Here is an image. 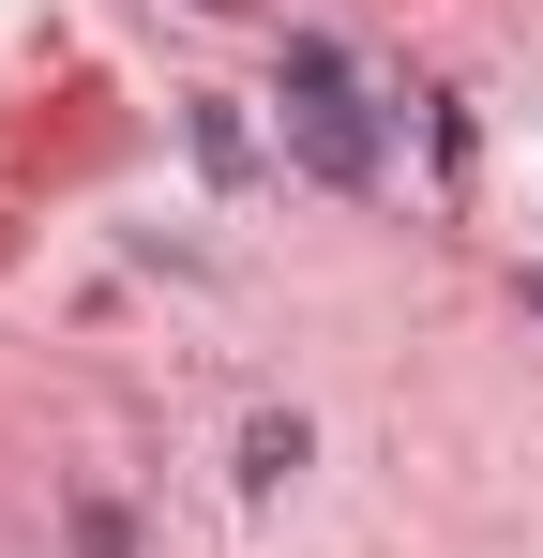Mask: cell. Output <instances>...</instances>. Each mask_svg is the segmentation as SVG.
Segmentation results:
<instances>
[{
  "instance_id": "cell-1",
  "label": "cell",
  "mask_w": 543,
  "mask_h": 558,
  "mask_svg": "<svg viewBox=\"0 0 543 558\" xmlns=\"http://www.w3.org/2000/svg\"><path fill=\"white\" fill-rule=\"evenodd\" d=\"M287 151L317 167V182H377V106H362V61L333 31H287Z\"/></svg>"
},
{
  "instance_id": "cell-2",
  "label": "cell",
  "mask_w": 543,
  "mask_h": 558,
  "mask_svg": "<svg viewBox=\"0 0 543 558\" xmlns=\"http://www.w3.org/2000/svg\"><path fill=\"white\" fill-rule=\"evenodd\" d=\"M196 167H212V182H242V167H257V136H242V106H196Z\"/></svg>"
}]
</instances>
